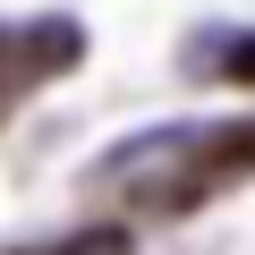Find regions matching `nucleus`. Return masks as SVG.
Wrapping results in <instances>:
<instances>
[{"mask_svg":"<svg viewBox=\"0 0 255 255\" xmlns=\"http://www.w3.org/2000/svg\"><path fill=\"white\" fill-rule=\"evenodd\" d=\"M77 60H85L77 17H34V26H9V34H0V102H9V94H26V85H43V77H60V68H77Z\"/></svg>","mask_w":255,"mask_h":255,"instance_id":"nucleus-1","label":"nucleus"},{"mask_svg":"<svg viewBox=\"0 0 255 255\" xmlns=\"http://www.w3.org/2000/svg\"><path fill=\"white\" fill-rule=\"evenodd\" d=\"M51 255H128V230H111V221H102V230H77V238H68V247H51Z\"/></svg>","mask_w":255,"mask_h":255,"instance_id":"nucleus-2","label":"nucleus"},{"mask_svg":"<svg viewBox=\"0 0 255 255\" xmlns=\"http://www.w3.org/2000/svg\"><path fill=\"white\" fill-rule=\"evenodd\" d=\"M221 77H238V85H255V34H238V43L221 51Z\"/></svg>","mask_w":255,"mask_h":255,"instance_id":"nucleus-3","label":"nucleus"}]
</instances>
